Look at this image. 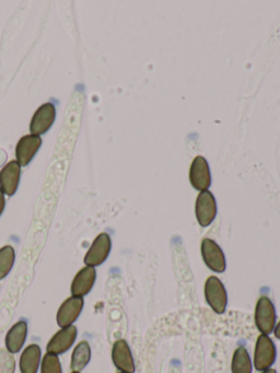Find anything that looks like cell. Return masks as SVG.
<instances>
[{"label": "cell", "instance_id": "cell-5", "mask_svg": "<svg viewBox=\"0 0 280 373\" xmlns=\"http://www.w3.org/2000/svg\"><path fill=\"white\" fill-rule=\"evenodd\" d=\"M201 252L204 263L206 264L211 271L219 274L226 271V257L217 242L208 238L204 239L201 241Z\"/></svg>", "mask_w": 280, "mask_h": 373}, {"label": "cell", "instance_id": "cell-11", "mask_svg": "<svg viewBox=\"0 0 280 373\" xmlns=\"http://www.w3.org/2000/svg\"><path fill=\"white\" fill-rule=\"evenodd\" d=\"M56 109L52 103H45L37 109L30 123L31 135L40 136L50 130L54 124Z\"/></svg>", "mask_w": 280, "mask_h": 373}, {"label": "cell", "instance_id": "cell-7", "mask_svg": "<svg viewBox=\"0 0 280 373\" xmlns=\"http://www.w3.org/2000/svg\"><path fill=\"white\" fill-rule=\"evenodd\" d=\"M84 306H85L84 298L72 296L66 299L56 314V322L60 329L74 325V322L77 321L81 314Z\"/></svg>", "mask_w": 280, "mask_h": 373}, {"label": "cell", "instance_id": "cell-9", "mask_svg": "<svg viewBox=\"0 0 280 373\" xmlns=\"http://www.w3.org/2000/svg\"><path fill=\"white\" fill-rule=\"evenodd\" d=\"M189 181L192 186L197 191H208L211 185V169L205 158L199 156L192 162L189 169Z\"/></svg>", "mask_w": 280, "mask_h": 373}, {"label": "cell", "instance_id": "cell-21", "mask_svg": "<svg viewBox=\"0 0 280 373\" xmlns=\"http://www.w3.org/2000/svg\"><path fill=\"white\" fill-rule=\"evenodd\" d=\"M15 359L6 348L0 349V373H15Z\"/></svg>", "mask_w": 280, "mask_h": 373}, {"label": "cell", "instance_id": "cell-20", "mask_svg": "<svg viewBox=\"0 0 280 373\" xmlns=\"http://www.w3.org/2000/svg\"><path fill=\"white\" fill-rule=\"evenodd\" d=\"M41 373H62V363L58 355L46 353L41 361Z\"/></svg>", "mask_w": 280, "mask_h": 373}, {"label": "cell", "instance_id": "cell-10", "mask_svg": "<svg viewBox=\"0 0 280 373\" xmlns=\"http://www.w3.org/2000/svg\"><path fill=\"white\" fill-rule=\"evenodd\" d=\"M77 327L74 325L62 327L48 341L46 351L54 355H62L69 351L77 339Z\"/></svg>", "mask_w": 280, "mask_h": 373}, {"label": "cell", "instance_id": "cell-15", "mask_svg": "<svg viewBox=\"0 0 280 373\" xmlns=\"http://www.w3.org/2000/svg\"><path fill=\"white\" fill-rule=\"evenodd\" d=\"M27 337V324L25 321H19L8 331L6 335V349L11 353H19L25 346Z\"/></svg>", "mask_w": 280, "mask_h": 373}, {"label": "cell", "instance_id": "cell-18", "mask_svg": "<svg viewBox=\"0 0 280 373\" xmlns=\"http://www.w3.org/2000/svg\"><path fill=\"white\" fill-rule=\"evenodd\" d=\"M253 371V361L251 359L250 353L246 347L240 346L233 353L231 360V372L232 373H252Z\"/></svg>", "mask_w": 280, "mask_h": 373}, {"label": "cell", "instance_id": "cell-22", "mask_svg": "<svg viewBox=\"0 0 280 373\" xmlns=\"http://www.w3.org/2000/svg\"><path fill=\"white\" fill-rule=\"evenodd\" d=\"M6 199L5 194H4L3 191L0 189V216L4 212V209H5Z\"/></svg>", "mask_w": 280, "mask_h": 373}, {"label": "cell", "instance_id": "cell-17", "mask_svg": "<svg viewBox=\"0 0 280 373\" xmlns=\"http://www.w3.org/2000/svg\"><path fill=\"white\" fill-rule=\"evenodd\" d=\"M91 360V347L86 341H80L72 351L70 368L74 372H81Z\"/></svg>", "mask_w": 280, "mask_h": 373}, {"label": "cell", "instance_id": "cell-24", "mask_svg": "<svg viewBox=\"0 0 280 373\" xmlns=\"http://www.w3.org/2000/svg\"><path fill=\"white\" fill-rule=\"evenodd\" d=\"M260 373H277V372H276L275 369L270 368V369H268V370L262 371V372Z\"/></svg>", "mask_w": 280, "mask_h": 373}, {"label": "cell", "instance_id": "cell-26", "mask_svg": "<svg viewBox=\"0 0 280 373\" xmlns=\"http://www.w3.org/2000/svg\"><path fill=\"white\" fill-rule=\"evenodd\" d=\"M117 373H122V372H117Z\"/></svg>", "mask_w": 280, "mask_h": 373}, {"label": "cell", "instance_id": "cell-2", "mask_svg": "<svg viewBox=\"0 0 280 373\" xmlns=\"http://www.w3.org/2000/svg\"><path fill=\"white\" fill-rule=\"evenodd\" d=\"M204 294L208 306L215 313L223 314L228 306V294L222 281L216 276H211L205 281Z\"/></svg>", "mask_w": 280, "mask_h": 373}, {"label": "cell", "instance_id": "cell-4", "mask_svg": "<svg viewBox=\"0 0 280 373\" xmlns=\"http://www.w3.org/2000/svg\"><path fill=\"white\" fill-rule=\"evenodd\" d=\"M112 241L109 234L102 232L92 242L91 247L86 253L84 263L86 266L98 267L107 261L111 253Z\"/></svg>", "mask_w": 280, "mask_h": 373}, {"label": "cell", "instance_id": "cell-12", "mask_svg": "<svg viewBox=\"0 0 280 373\" xmlns=\"http://www.w3.org/2000/svg\"><path fill=\"white\" fill-rule=\"evenodd\" d=\"M97 280V271L95 267L85 266L78 271L72 279L70 291L72 297L84 298L90 294Z\"/></svg>", "mask_w": 280, "mask_h": 373}, {"label": "cell", "instance_id": "cell-1", "mask_svg": "<svg viewBox=\"0 0 280 373\" xmlns=\"http://www.w3.org/2000/svg\"><path fill=\"white\" fill-rule=\"evenodd\" d=\"M277 358V349L273 339L268 335L260 334L254 347L253 367L256 370H268L274 366Z\"/></svg>", "mask_w": 280, "mask_h": 373}, {"label": "cell", "instance_id": "cell-19", "mask_svg": "<svg viewBox=\"0 0 280 373\" xmlns=\"http://www.w3.org/2000/svg\"><path fill=\"white\" fill-rule=\"evenodd\" d=\"M15 253L11 245H5L0 249V280L9 275L15 264Z\"/></svg>", "mask_w": 280, "mask_h": 373}, {"label": "cell", "instance_id": "cell-23", "mask_svg": "<svg viewBox=\"0 0 280 373\" xmlns=\"http://www.w3.org/2000/svg\"><path fill=\"white\" fill-rule=\"evenodd\" d=\"M274 335H275L276 339H280V321L278 323H276L275 329L273 331Z\"/></svg>", "mask_w": 280, "mask_h": 373}, {"label": "cell", "instance_id": "cell-14", "mask_svg": "<svg viewBox=\"0 0 280 373\" xmlns=\"http://www.w3.org/2000/svg\"><path fill=\"white\" fill-rule=\"evenodd\" d=\"M21 167L17 161L8 162L0 171V189L4 194L13 196L17 192L20 182Z\"/></svg>", "mask_w": 280, "mask_h": 373}, {"label": "cell", "instance_id": "cell-16", "mask_svg": "<svg viewBox=\"0 0 280 373\" xmlns=\"http://www.w3.org/2000/svg\"><path fill=\"white\" fill-rule=\"evenodd\" d=\"M42 361V353L40 346L36 344L27 346V348L21 353L19 367L21 373H37Z\"/></svg>", "mask_w": 280, "mask_h": 373}, {"label": "cell", "instance_id": "cell-6", "mask_svg": "<svg viewBox=\"0 0 280 373\" xmlns=\"http://www.w3.org/2000/svg\"><path fill=\"white\" fill-rule=\"evenodd\" d=\"M196 219L201 226H208L217 216V202L211 191L201 192L196 198Z\"/></svg>", "mask_w": 280, "mask_h": 373}, {"label": "cell", "instance_id": "cell-13", "mask_svg": "<svg viewBox=\"0 0 280 373\" xmlns=\"http://www.w3.org/2000/svg\"><path fill=\"white\" fill-rule=\"evenodd\" d=\"M41 144L42 140L35 135H25L21 137L15 147V157L20 167H27L32 161L35 154L40 149Z\"/></svg>", "mask_w": 280, "mask_h": 373}, {"label": "cell", "instance_id": "cell-8", "mask_svg": "<svg viewBox=\"0 0 280 373\" xmlns=\"http://www.w3.org/2000/svg\"><path fill=\"white\" fill-rule=\"evenodd\" d=\"M112 361L119 372L135 373L136 371L132 351L125 339H119L112 347Z\"/></svg>", "mask_w": 280, "mask_h": 373}, {"label": "cell", "instance_id": "cell-25", "mask_svg": "<svg viewBox=\"0 0 280 373\" xmlns=\"http://www.w3.org/2000/svg\"><path fill=\"white\" fill-rule=\"evenodd\" d=\"M72 373H80V372H74V371H72Z\"/></svg>", "mask_w": 280, "mask_h": 373}, {"label": "cell", "instance_id": "cell-3", "mask_svg": "<svg viewBox=\"0 0 280 373\" xmlns=\"http://www.w3.org/2000/svg\"><path fill=\"white\" fill-rule=\"evenodd\" d=\"M276 318L277 313L273 301L268 297H260L256 302L254 312L256 329L260 334L269 336L275 329Z\"/></svg>", "mask_w": 280, "mask_h": 373}]
</instances>
